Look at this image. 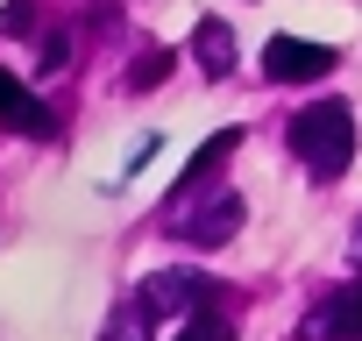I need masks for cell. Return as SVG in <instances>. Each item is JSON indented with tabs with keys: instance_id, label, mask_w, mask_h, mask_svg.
I'll list each match as a JSON object with an SVG mask.
<instances>
[{
	"instance_id": "5",
	"label": "cell",
	"mask_w": 362,
	"mask_h": 341,
	"mask_svg": "<svg viewBox=\"0 0 362 341\" xmlns=\"http://www.w3.org/2000/svg\"><path fill=\"white\" fill-rule=\"evenodd\" d=\"M0 128H15V135H50L57 121H50V107L8 71V64H0Z\"/></svg>"
},
{
	"instance_id": "9",
	"label": "cell",
	"mask_w": 362,
	"mask_h": 341,
	"mask_svg": "<svg viewBox=\"0 0 362 341\" xmlns=\"http://www.w3.org/2000/svg\"><path fill=\"white\" fill-rule=\"evenodd\" d=\"M177 341H235V320H228V313H206V306H199V313H192L185 327H177Z\"/></svg>"
},
{
	"instance_id": "3",
	"label": "cell",
	"mask_w": 362,
	"mask_h": 341,
	"mask_svg": "<svg viewBox=\"0 0 362 341\" xmlns=\"http://www.w3.org/2000/svg\"><path fill=\"white\" fill-rule=\"evenodd\" d=\"M305 341H362V277H348L305 313Z\"/></svg>"
},
{
	"instance_id": "10",
	"label": "cell",
	"mask_w": 362,
	"mask_h": 341,
	"mask_svg": "<svg viewBox=\"0 0 362 341\" xmlns=\"http://www.w3.org/2000/svg\"><path fill=\"white\" fill-rule=\"evenodd\" d=\"M163 71H170V57H163V50H149V57H135V64H128V86H156Z\"/></svg>"
},
{
	"instance_id": "4",
	"label": "cell",
	"mask_w": 362,
	"mask_h": 341,
	"mask_svg": "<svg viewBox=\"0 0 362 341\" xmlns=\"http://www.w3.org/2000/svg\"><path fill=\"white\" fill-rule=\"evenodd\" d=\"M235 228H242V200H235V192H221V200L199 207V214H170V235H177V242H199V249H221Z\"/></svg>"
},
{
	"instance_id": "8",
	"label": "cell",
	"mask_w": 362,
	"mask_h": 341,
	"mask_svg": "<svg viewBox=\"0 0 362 341\" xmlns=\"http://www.w3.org/2000/svg\"><path fill=\"white\" fill-rule=\"evenodd\" d=\"M192 64H199L206 79H228V71H235V36H228V22H199V29H192Z\"/></svg>"
},
{
	"instance_id": "7",
	"label": "cell",
	"mask_w": 362,
	"mask_h": 341,
	"mask_svg": "<svg viewBox=\"0 0 362 341\" xmlns=\"http://www.w3.org/2000/svg\"><path fill=\"white\" fill-rule=\"evenodd\" d=\"M235 149H242V128H221L214 142H199V156L185 163V178H177V192H170V200H192V192H199V185L214 178V170H221V163H228Z\"/></svg>"
},
{
	"instance_id": "2",
	"label": "cell",
	"mask_w": 362,
	"mask_h": 341,
	"mask_svg": "<svg viewBox=\"0 0 362 341\" xmlns=\"http://www.w3.org/2000/svg\"><path fill=\"white\" fill-rule=\"evenodd\" d=\"M327 71H334L327 43H305V36H270L263 43V79H277V86H313Z\"/></svg>"
},
{
	"instance_id": "1",
	"label": "cell",
	"mask_w": 362,
	"mask_h": 341,
	"mask_svg": "<svg viewBox=\"0 0 362 341\" xmlns=\"http://www.w3.org/2000/svg\"><path fill=\"white\" fill-rule=\"evenodd\" d=\"M291 156L313 170V178H341L355 156V114L341 100H313L291 114Z\"/></svg>"
},
{
	"instance_id": "6",
	"label": "cell",
	"mask_w": 362,
	"mask_h": 341,
	"mask_svg": "<svg viewBox=\"0 0 362 341\" xmlns=\"http://www.w3.org/2000/svg\"><path fill=\"white\" fill-rule=\"evenodd\" d=\"M192 299H206V277H199V270H170V277H149L135 306H142L149 320H163V313H177V306H192Z\"/></svg>"
}]
</instances>
